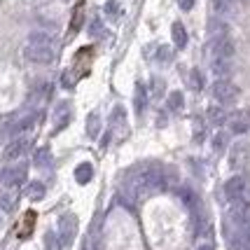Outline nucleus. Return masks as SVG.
I'll return each instance as SVG.
<instances>
[{
	"mask_svg": "<svg viewBox=\"0 0 250 250\" xmlns=\"http://www.w3.org/2000/svg\"><path fill=\"white\" fill-rule=\"evenodd\" d=\"M206 117H208V122H210L213 126H222V124L227 122V112L220 108V105H213V108L206 110Z\"/></svg>",
	"mask_w": 250,
	"mask_h": 250,
	"instance_id": "a211bd4d",
	"label": "nucleus"
},
{
	"mask_svg": "<svg viewBox=\"0 0 250 250\" xmlns=\"http://www.w3.org/2000/svg\"><path fill=\"white\" fill-rule=\"evenodd\" d=\"M68 120H70V105L63 101V103H59L56 110H54V126H56V131L63 129L65 124H68Z\"/></svg>",
	"mask_w": 250,
	"mask_h": 250,
	"instance_id": "2eb2a0df",
	"label": "nucleus"
},
{
	"mask_svg": "<svg viewBox=\"0 0 250 250\" xmlns=\"http://www.w3.org/2000/svg\"><path fill=\"white\" fill-rule=\"evenodd\" d=\"M110 124H112V129H117V126H126V112L122 105L112 110V115H110Z\"/></svg>",
	"mask_w": 250,
	"mask_h": 250,
	"instance_id": "a878e982",
	"label": "nucleus"
},
{
	"mask_svg": "<svg viewBox=\"0 0 250 250\" xmlns=\"http://www.w3.org/2000/svg\"><path fill=\"white\" fill-rule=\"evenodd\" d=\"M178 5H180V10H192L194 7V0H178Z\"/></svg>",
	"mask_w": 250,
	"mask_h": 250,
	"instance_id": "72a5a7b5",
	"label": "nucleus"
},
{
	"mask_svg": "<svg viewBox=\"0 0 250 250\" xmlns=\"http://www.w3.org/2000/svg\"><path fill=\"white\" fill-rule=\"evenodd\" d=\"M189 84H192V89H196V91L204 89V77H201L199 70H192V73H189Z\"/></svg>",
	"mask_w": 250,
	"mask_h": 250,
	"instance_id": "7c9ffc66",
	"label": "nucleus"
},
{
	"mask_svg": "<svg viewBox=\"0 0 250 250\" xmlns=\"http://www.w3.org/2000/svg\"><path fill=\"white\" fill-rule=\"evenodd\" d=\"M26 44H54V38H52L49 31H33L28 33Z\"/></svg>",
	"mask_w": 250,
	"mask_h": 250,
	"instance_id": "f3484780",
	"label": "nucleus"
},
{
	"mask_svg": "<svg viewBox=\"0 0 250 250\" xmlns=\"http://www.w3.org/2000/svg\"><path fill=\"white\" fill-rule=\"evenodd\" d=\"M105 14H108L112 21H117L122 17V5L117 0H108V2H105Z\"/></svg>",
	"mask_w": 250,
	"mask_h": 250,
	"instance_id": "cd10ccee",
	"label": "nucleus"
},
{
	"mask_svg": "<svg viewBox=\"0 0 250 250\" xmlns=\"http://www.w3.org/2000/svg\"><path fill=\"white\" fill-rule=\"evenodd\" d=\"M133 105H136V112H143L147 108V91L143 87L141 82L136 84V94H133Z\"/></svg>",
	"mask_w": 250,
	"mask_h": 250,
	"instance_id": "4be33fe9",
	"label": "nucleus"
},
{
	"mask_svg": "<svg viewBox=\"0 0 250 250\" xmlns=\"http://www.w3.org/2000/svg\"><path fill=\"white\" fill-rule=\"evenodd\" d=\"M35 122H38V110H26V112H21L17 120L10 122V126H7V133L10 136H23V131H28L35 126Z\"/></svg>",
	"mask_w": 250,
	"mask_h": 250,
	"instance_id": "0eeeda50",
	"label": "nucleus"
},
{
	"mask_svg": "<svg viewBox=\"0 0 250 250\" xmlns=\"http://www.w3.org/2000/svg\"><path fill=\"white\" fill-rule=\"evenodd\" d=\"M227 122L231 133H248L250 131V112H246V110L234 112L231 117H227Z\"/></svg>",
	"mask_w": 250,
	"mask_h": 250,
	"instance_id": "9b49d317",
	"label": "nucleus"
},
{
	"mask_svg": "<svg viewBox=\"0 0 250 250\" xmlns=\"http://www.w3.org/2000/svg\"><path fill=\"white\" fill-rule=\"evenodd\" d=\"M210 91H213L215 101L222 103V105H231V103H236V98H239V89H236V84H231L229 80H218V82L210 87Z\"/></svg>",
	"mask_w": 250,
	"mask_h": 250,
	"instance_id": "39448f33",
	"label": "nucleus"
},
{
	"mask_svg": "<svg viewBox=\"0 0 250 250\" xmlns=\"http://www.w3.org/2000/svg\"><path fill=\"white\" fill-rule=\"evenodd\" d=\"M210 70L218 80H227V75L231 73V61L229 59H210Z\"/></svg>",
	"mask_w": 250,
	"mask_h": 250,
	"instance_id": "4468645a",
	"label": "nucleus"
},
{
	"mask_svg": "<svg viewBox=\"0 0 250 250\" xmlns=\"http://www.w3.org/2000/svg\"><path fill=\"white\" fill-rule=\"evenodd\" d=\"M26 175H28L26 164H10L0 171V185L7 187V189H17L19 185L26 183Z\"/></svg>",
	"mask_w": 250,
	"mask_h": 250,
	"instance_id": "7ed1b4c3",
	"label": "nucleus"
},
{
	"mask_svg": "<svg viewBox=\"0 0 250 250\" xmlns=\"http://www.w3.org/2000/svg\"><path fill=\"white\" fill-rule=\"evenodd\" d=\"M225 196L229 204H239V201H250V185L246 183V178L234 175L225 183Z\"/></svg>",
	"mask_w": 250,
	"mask_h": 250,
	"instance_id": "f03ea898",
	"label": "nucleus"
},
{
	"mask_svg": "<svg viewBox=\"0 0 250 250\" xmlns=\"http://www.w3.org/2000/svg\"><path fill=\"white\" fill-rule=\"evenodd\" d=\"M229 220L234 222V225H248L250 220V201H239V204H231L229 206Z\"/></svg>",
	"mask_w": 250,
	"mask_h": 250,
	"instance_id": "9d476101",
	"label": "nucleus"
},
{
	"mask_svg": "<svg viewBox=\"0 0 250 250\" xmlns=\"http://www.w3.org/2000/svg\"><path fill=\"white\" fill-rule=\"evenodd\" d=\"M23 56H26L31 63L47 65L56 59V52H54V44H26V47H23Z\"/></svg>",
	"mask_w": 250,
	"mask_h": 250,
	"instance_id": "20e7f679",
	"label": "nucleus"
},
{
	"mask_svg": "<svg viewBox=\"0 0 250 250\" xmlns=\"http://www.w3.org/2000/svg\"><path fill=\"white\" fill-rule=\"evenodd\" d=\"M171 35H173V44H175V47H185V44H187L185 26H183L180 21L173 23V28H171Z\"/></svg>",
	"mask_w": 250,
	"mask_h": 250,
	"instance_id": "b1692460",
	"label": "nucleus"
},
{
	"mask_svg": "<svg viewBox=\"0 0 250 250\" xmlns=\"http://www.w3.org/2000/svg\"><path fill=\"white\" fill-rule=\"evenodd\" d=\"M150 87H152V94H154V96H162V94H164V87H166V84H164L162 77H152Z\"/></svg>",
	"mask_w": 250,
	"mask_h": 250,
	"instance_id": "473e14b6",
	"label": "nucleus"
},
{
	"mask_svg": "<svg viewBox=\"0 0 250 250\" xmlns=\"http://www.w3.org/2000/svg\"><path fill=\"white\" fill-rule=\"evenodd\" d=\"M91 178H94V166H91L89 162L80 164V166L75 168V180L80 183V185H87Z\"/></svg>",
	"mask_w": 250,
	"mask_h": 250,
	"instance_id": "dca6fc26",
	"label": "nucleus"
},
{
	"mask_svg": "<svg viewBox=\"0 0 250 250\" xmlns=\"http://www.w3.org/2000/svg\"><path fill=\"white\" fill-rule=\"evenodd\" d=\"M171 59H173L171 47H159V52H157V61H159V63H166V61H171Z\"/></svg>",
	"mask_w": 250,
	"mask_h": 250,
	"instance_id": "2f4dec72",
	"label": "nucleus"
},
{
	"mask_svg": "<svg viewBox=\"0 0 250 250\" xmlns=\"http://www.w3.org/2000/svg\"><path fill=\"white\" fill-rule=\"evenodd\" d=\"M208 31L213 33V35H210V38H215V35H227V23L222 21V19H220V17H210V19H208Z\"/></svg>",
	"mask_w": 250,
	"mask_h": 250,
	"instance_id": "393cba45",
	"label": "nucleus"
},
{
	"mask_svg": "<svg viewBox=\"0 0 250 250\" xmlns=\"http://www.w3.org/2000/svg\"><path fill=\"white\" fill-rule=\"evenodd\" d=\"M248 159V147L243 145V143H236L231 150H229V166L231 168H241L243 164Z\"/></svg>",
	"mask_w": 250,
	"mask_h": 250,
	"instance_id": "ddd939ff",
	"label": "nucleus"
},
{
	"mask_svg": "<svg viewBox=\"0 0 250 250\" xmlns=\"http://www.w3.org/2000/svg\"><path fill=\"white\" fill-rule=\"evenodd\" d=\"M77 234V218L73 213H65L59 218V239H61V246H70L73 239Z\"/></svg>",
	"mask_w": 250,
	"mask_h": 250,
	"instance_id": "1a4fd4ad",
	"label": "nucleus"
},
{
	"mask_svg": "<svg viewBox=\"0 0 250 250\" xmlns=\"http://www.w3.org/2000/svg\"><path fill=\"white\" fill-rule=\"evenodd\" d=\"M196 250H213V243H201Z\"/></svg>",
	"mask_w": 250,
	"mask_h": 250,
	"instance_id": "c9c22d12",
	"label": "nucleus"
},
{
	"mask_svg": "<svg viewBox=\"0 0 250 250\" xmlns=\"http://www.w3.org/2000/svg\"><path fill=\"white\" fill-rule=\"evenodd\" d=\"M44 248L47 250H63L61 239H59L56 231H47V234H44Z\"/></svg>",
	"mask_w": 250,
	"mask_h": 250,
	"instance_id": "bb28decb",
	"label": "nucleus"
},
{
	"mask_svg": "<svg viewBox=\"0 0 250 250\" xmlns=\"http://www.w3.org/2000/svg\"><path fill=\"white\" fill-rule=\"evenodd\" d=\"M101 133V115L98 112H89L87 117V136L89 138H98Z\"/></svg>",
	"mask_w": 250,
	"mask_h": 250,
	"instance_id": "412c9836",
	"label": "nucleus"
},
{
	"mask_svg": "<svg viewBox=\"0 0 250 250\" xmlns=\"http://www.w3.org/2000/svg\"><path fill=\"white\" fill-rule=\"evenodd\" d=\"M231 2L234 0H210V12H213V17H225V14H229V10H231Z\"/></svg>",
	"mask_w": 250,
	"mask_h": 250,
	"instance_id": "5701e85b",
	"label": "nucleus"
},
{
	"mask_svg": "<svg viewBox=\"0 0 250 250\" xmlns=\"http://www.w3.org/2000/svg\"><path fill=\"white\" fill-rule=\"evenodd\" d=\"M101 31H103V26H101L98 21L91 23V35H94V38H96V35H101Z\"/></svg>",
	"mask_w": 250,
	"mask_h": 250,
	"instance_id": "f704fd0d",
	"label": "nucleus"
},
{
	"mask_svg": "<svg viewBox=\"0 0 250 250\" xmlns=\"http://www.w3.org/2000/svg\"><path fill=\"white\" fill-rule=\"evenodd\" d=\"M17 201H19L17 189H7V187L0 189V210H2V213H12V210L17 208Z\"/></svg>",
	"mask_w": 250,
	"mask_h": 250,
	"instance_id": "f8f14e48",
	"label": "nucleus"
},
{
	"mask_svg": "<svg viewBox=\"0 0 250 250\" xmlns=\"http://www.w3.org/2000/svg\"><path fill=\"white\" fill-rule=\"evenodd\" d=\"M162 187H166V168L159 164H143L129 171L126 189L133 199H145Z\"/></svg>",
	"mask_w": 250,
	"mask_h": 250,
	"instance_id": "f257e3e1",
	"label": "nucleus"
},
{
	"mask_svg": "<svg viewBox=\"0 0 250 250\" xmlns=\"http://www.w3.org/2000/svg\"><path fill=\"white\" fill-rule=\"evenodd\" d=\"M26 196H28L31 201H40L44 196V185L40 180H31V183L26 185Z\"/></svg>",
	"mask_w": 250,
	"mask_h": 250,
	"instance_id": "aec40b11",
	"label": "nucleus"
},
{
	"mask_svg": "<svg viewBox=\"0 0 250 250\" xmlns=\"http://www.w3.org/2000/svg\"><path fill=\"white\" fill-rule=\"evenodd\" d=\"M168 108L173 110V112H180V110L185 108V98L180 91H173L171 96H168Z\"/></svg>",
	"mask_w": 250,
	"mask_h": 250,
	"instance_id": "c85d7f7f",
	"label": "nucleus"
},
{
	"mask_svg": "<svg viewBox=\"0 0 250 250\" xmlns=\"http://www.w3.org/2000/svg\"><path fill=\"white\" fill-rule=\"evenodd\" d=\"M28 150H31V138H26V136H17V138H12V141L5 145L2 157H5L7 162H17V159H21Z\"/></svg>",
	"mask_w": 250,
	"mask_h": 250,
	"instance_id": "6e6552de",
	"label": "nucleus"
},
{
	"mask_svg": "<svg viewBox=\"0 0 250 250\" xmlns=\"http://www.w3.org/2000/svg\"><path fill=\"white\" fill-rule=\"evenodd\" d=\"M33 164H35L38 168H47V166L52 164V150H49V147L35 150V154H33Z\"/></svg>",
	"mask_w": 250,
	"mask_h": 250,
	"instance_id": "6ab92c4d",
	"label": "nucleus"
},
{
	"mask_svg": "<svg viewBox=\"0 0 250 250\" xmlns=\"http://www.w3.org/2000/svg\"><path fill=\"white\" fill-rule=\"evenodd\" d=\"M208 52H210V59H229L231 61V56H234V42L229 40V35H215L208 42Z\"/></svg>",
	"mask_w": 250,
	"mask_h": 250,
	"instance_id": "423d86ee",
	"label": "nucleus"
},
{
	"mask_svg": "<svg viewBox=\"0 0 250 250\" xmlns=\"http://www.w3.org/2000/svg\"><path fill=\"white\" fill-rule=\"evenodd\" d=\"M225 147H227V133H225V131H218V133L213 136V150H215V152H222Z\"/></svg>",
	"mask_w": 250,
	"mask_h": 250,
	"instance_id": "c756f323",
	"label": "nucleus"
}]
</instances>
